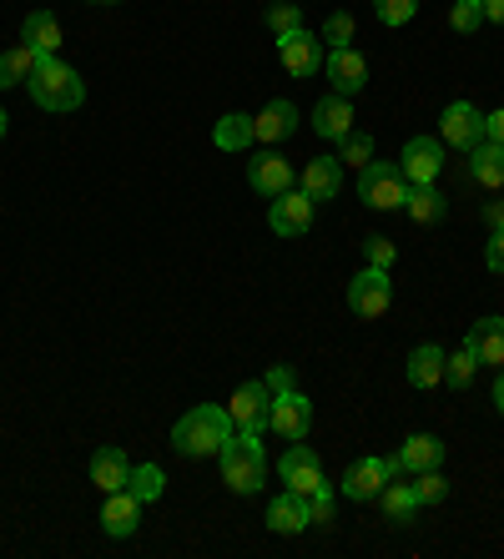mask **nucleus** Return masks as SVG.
<instances>
[{
    "instance_id": "1",
    "label": "nucleus",
    "mask_w": 504,
    "mask_h": 559,
    "mask_svg": "<svg viewBox=\"0 0 504 559\" xmlns=\"http://www.w3.org/2000/svg\"><path fill=\"white\" fill-rule=\"evenodd\" d=\"M237 433V424H233V414L222 404H197V408H187V414L177 418V429H172V449L177 454H187V459H212V454H222V443Z\"/></svg>"
},
{
    "instance_id": "2",
    "label": "nucleus",
    "mask_w": 504,
    "mask_h": 559,
    "mask_svg": "<svg viewBox=\"0 0 504 559\" xmlns=\"http://www.w3.org/2000/svg\"><path fill=\"white\" fill-rule=\"evenodd\" d=\"M26 92L40 111H77V106L86 102V81H81V71L66 66L61 56H40L26 81Z\"/></svg>"
},
{
    "instance_id": "3",
    "label": "nucleus",
    "mask_w": 504,
    "mask_h": 559,
    "mask_svg": "<svg viewBox=\"0 0 504 559\" xmlns=\"http://www.w3.org/2000/svg\"><path fill=\"white\" fill-rule=\"evenodd\" d=\"M218 464H222V484L233 495H258L262 484H268V459H262L258 433H233V439L222 443Z\"/></svg>"
},
{
    "instance_id": "4",
    "label": "nucleus",
    "mask_w": 504,
    "mask_h": 559,
    "mask_svg": "<svg viewBox=\"0 0 504 559\" xmlns=\"http://www.w3.org/2000/svg\"><path fill=\"white\" fill-rule=\"evenodd\" d=\"M359 197L363 207L374 212H394L403 207V197H409V177H403L399 162H368V167H359Z\"/></svg>"
},
{
    "instance_id": "5",
    "label": "nucleus",
    "mask_w": 504,
    "mask_h": 559,
    "mask_svg": "<svg viewBox=\"0 0 504 559\" xmlns=\"http://www.w3.org/2000/svg\"><path fill=\"white\" fill-rule=\"evenodd\" d=\"M278 479H283L293 495H303V499H308L313 489H324L328 479H324V459H318V449H308L303 439H293L283 449V459H278Z\"/></svg>"
},
{
    "instance_id": "6",
    "label": "nucleus",
    "mask_w": 504,
    "mask_h": 559,
    "mask_svg": "<svg viewBox=\"0 0 504 559\" xmlns=\"http://www.w3.org/2000/svg\"><path fill=\"white\" fill-rule=\"evenodd\" d=\"M268 408H272V389L268 378H247V383H237L233 399H227V414H233L237 433H258L268 429Z\"/></svg>"
},
{
    "instance_id": "7",
    "label": "nucleus",
    "mask_w": 504,
    "mask_h": 559,
    "mask_svg": "<svg viewBox=\"0 0 504 559\" xmlns=\"http://www.w3.org/2000/svg\"><path fill=\"white\" fill-rule=\"evenodd\" d=\"M388 479H399V468H394V459L363 454V459H353V464L343 468V495L359 499V504H368V499H378V489H384Z\"/></svg>"
},
{
    "instance_id": "8",
    "label": "nucleus",
    "mask_w": 504,
    "mask_h": 559,
    "mask_svg": "<svg viewBox=\"0 0 504 559\" xmlns=\"http://www.w3.org/2000/svg\"><path fill=\"white\" fill-rule=\"evenodd\" d=\"M268 429L278 433V439H308L313 429V404L303 399L297 389H283V393H272V408H268Z\"/></svg>"
},
{
    "instance_id": "9",
    "label": "nucleus",
    "mask_w": 504,
    "mask_h": 559,
    "mask_svg": "<svg viewBox=\"0 0 504 559\" xmlns=\"http://www.w3.org/2000/svg\"><path fill=\"white\" fill-rule=\"evenodd\" d=\"M399 167H403V177H409V187L439 182L444 142H439V136H409V142H403V152H399Z\"/></svg>"
},
{
    "instance_id": "10",
    "label": "nucleus",
    "mask_w": 504,
    "mask_h": 559,
    "mask_svg": "<svg viewBox=\"0 0 504 559\" xmlns=\"http://www.w3.org/2000/svg\"><path fill=\"white\" fill-rule=\"evenodd\" d=\"M388 302H394L388 267H363L359 277H349V308L359 312V318H384Z\"/></svg>"
},
{
    "instance_id": "11",
    "label": "nucleus",
    "mask_w": 504,
    "mask_h": 559,
    "mask_svg": "<svg viewBox=\"0 0 504 559\" xmlns=\"http://www.w3.org/2000/svg\"><path fill=\"white\" fill-rule=\"evenodd\" d=\"M439 142L454 152H469L474 142H484V111L474 102H449L439 117Z\"/></svg>"
},
{
    "instance_id": "12",
    "label": "nucleus",
    "mask_w": 504,
    "mask_h": 559,
    "mask_svg": "<svg viewBox=\"0 0 504 559\" xmlns=\"http://www.w3.org/2000/svg\"><path fill=\"white\" fill-rule=\"evenodd\" d=\"M313 207H318V202H313L303 187H288L283 197H272L268 227H272L278 237H303V233L313 227Z\"/></svg>"
},
{
    "instance_id": "13",
    "label": "nucleus",
    "mask_w": 504,
    "mask_h": 559,
    "mask_svg": "<svg viewBox=\"0 0 504 559\" xmlns=\"http://www.w3.org/2000/svg\"><path fill=\"white\" fill-rule=\"evenodd\" d=\"M278 61H283L293 76H313V71H324V40L303 26L288 31V36H278Z\"/></svg>"
},
{
    "instance_id": "14",
    "label": "nucleus",
    "mask_w": 504,
    "mask_h": 559,
    "mask_svg": "<svg viewBox=\"0 0 504 559\" xmlns=\"http://www.w3.org/2000/svg\"><path fill=\"white\" fill-rule=\"evenodd\" d=\"M247 187L258 197H283L288 187H293V162L288 156H278V152H258L253 162H247Z\"/></svg>"
},
{
    "instance_id": "15",
    "label": "nucleus",
    "mask_w": 504,
    "mask_h": 559,
    "mask_svg": "<svg viewBox=\"0 0 504 559\" xmlns=\"http://www.w3.org/2000/svg\"><path fill=\"white\" fill-rule=\"evenodd\" d=\"M324 71H328V81H333L338 96H359L363 86H368V61H363L353 46H338V51H328L324 56Z\"/></svg>"
},
{
    "instance_id": "16",
    "label": "nucleus",
    "mask_w": 504,
    "mask_h": 559,
    "mask_svg": "<svg viewBox=\"0 0 504 559\" xmlns=\"http://www.w3.org/2000/svg\"><path fill=\"white\" fill-rule=\"evenodd\" d=\"M293 127H297V106L288 102V96H272L258 117H253V142L278 146V142H288V136H293Z\"/></svg>"
},
{
    "instance_id": "17",
    "label": "nucleus",
    "mask_w": 504,
    "mask_h": 559,
    "mask_svg": "<svg viewBox=\"0 0 504 559\" xmlns=\"http://www.w3.org/2000/svg\"><path fill=\"white\" fill-rule=\"evenodd\" d=\"M378 509H384V520L394 524V530H409V524H414V514L424 509V504H419V495H414V479H409V474L388 479L384 489H378Z\"/></svg>"
},
{
    "instance_id": "18",
    "label": "nucleus",
    "mask_w": 504,
    "mask_h": 559,
    "mask_svg": "<svg viewBox=\"0 0 504 559\" xmlns=\"http://www.w3.org/2000/svg\"><path fill=\"white\" fill-rule=\"evenodd\" d=\"M444 464V439L439 433H409L403 449L394 454V468L399 474H424V468H439Z\"/></svg>"
},
{
    "instance_id": "19",
    "label": "nucleus",
    "mask_w": 504,
    "mask_h": 559,
    "mask_svg": "<svg viewBox=\"0 0 504 559\" xmlns=\"http://www.w3.org/2000/svg\"><path fill=\"white\" fill-rule=\"evenodd\" d=\"M297 187H303L313 202H333V197L343 192V162H338V156H313L308 167H303V177H297Z\"/></svg>"
},
{
    "instance_id": "20",
    "label": "nucleus",
    "mask_w": 504,
    "mask_h": 559,
    "mask_svg": "<svg viewBox=\"0 0 504 559\" xmlns=\"http://www.w3.org/2000/svg\"><path fill=\"white\" fill-rule=\"evenodd\" d=\"M137 524H142V499L131 495V489H117V495H106V504H102V530L112 534V539H131V534H137Z\"/></svg>"
},
{
    "instance_id": "21",
    "label": "nucleus",
    "mask_w": 504,
    "mask_h": 559,
    "mask_svg": "<svg viewBox=\"0 0 504 559\" xmlns=\"http://www.w3.org/2000/svg\"><path fill=\"white\" fill-rule=\"evenodd\" d=\"M91 484H96L102 495H117V489H127L131 484V459L121 454L117 443H106V449L91 454Z\"/></svg>"
},
{
    "instance_id": "22",
    "label": "nucleus",
    "mask_w": 504,
    "mask_h": 559,
    "mask_svg": "<svg viewBox=\"0 0 504 559\" xmlns=\"http://www.w3.org/2000/svg\"><path fill=\"white\" fill-rule=\"evenodd\" d=\"M313 131H318V136H328V142H343V136L353 131V102H349V96L328 92L324 102L313 106Z\"/></svg>"
},
{
    "instance_id": "23",
    "label": "nucleus",
    "mask_w": 504,
    "mask_h": 559,
    "mask_svg": "<svg viewBox=\"0 0 504 559\" xmlns=\"http://www.w3.org/2000/svg\"><path fill=\"white\" fill-rule=\"evenodd\" d=\"M268 530L272 534H303V530H313V520H308V499L303 495H293V489H283V495L268 504Z\"/></svg>"
},
{
    "instance_id": "24",
    "label": "nucleus",
    "mask_w": 504,
    "mask_h": 559,
    "mask_svg": "<svg viewBox=\"0 0 504 559\" xmlns=\"http://www.w3.org/2000/svg\"><path fill=\"white\" fill-rule=\"evenodd\" d=\"M444 358H449V353H444L439 343H419V348L409 353V368H403V373H409L414 389H439L444 383Z\"/></svg>"
},
{
    "instance_id": "25",
    "label": "nucleus",
    "mask_w": 504,
    "mask_h": 559,
    "mask_svg": "<svg viewBox=\"0 0 504 559\" xmlns=\"http://www.w3.org/2000/svg\"><path fill=\"white\" fill-rule=\"evenodd\" d=\"M465 156H469V182L504 187V146L500 142H474Z\"/></svg>"
},
{
    "instance_id": "26",
    "label": "nucleus",
    "mask_w": 504,
    "mask_h": 559,
    "mask_svg": "<svg viewBox=\"0 0 504 559\" xmlns=\"http://www.w3.org/2000/svg\"><path fill=\"white\" fill-rule=\"evenodd\" d=\"M465 343L479 353V368L504 364V318H479V323L465 333Z\"/></svg>"
},
{
    "instance_id": "27",
    "label": "nucleus",
    "mask_w": 504,
    "mask_h": 559,
    "mask_svg": "<svg viewBox=\"0 0 504 559\" xmlns=\"http://www.w3.org/2000/svg\"><path fill=\"white\" fill-rule=\"evenodd\" d=\"M403 212H409V222H419V227H434V222H444V212H449V197H444L434 182H429V187H409Z\"/></svg>"
},
{
    "instance_id": "28",
    "label": "nucleus",
    "mask_w": 504,
    "mask_h": 559,
    "mask_svg": "<svg viewBox=\"0 0 504 559\" xmlns=\"http://www.w3.org/2000/svg\"><path fill=\"white\" fill-rule=\"evenodd\" d=\"M21 40L40 56H56L61 51V21H56L51 11H31L26 21H21Z\"/></svg>"
},
{
    "instance_id": "29",
    "label": "nucleus",
    "mask_w": 504,
    "mask_h": 559,
    "mask_svg": "<svg viewBox=\"0 0 504 559\" xmlns=\"http://www.w3.org/2000/svg\"><path fill=\"white\" fill-rule=\"evenodd\" d=\"M40 51H31L26 40L21 46H11V51H0V92H11V86H26L31 71H36Z\"/></svg>"
},
{
    "instance_id": "30",
    "label": "nucleus",
    "mask_w": 504,
    "mask_h": 559,
    "mask_svg": "<svg viewBox=\"0 0 504 559\" xmlns=\"http://www.w3.org/2000/svg\"><path fill=\"white\" fill-rule=\"evenodd\" d=\"M212 146H218V152H247V146H253V117H247V111H227V117L212 127Z\"/></svg>"
},
{
    "instance_id": "31",
    "label": "nucleus",
    "mask_w": 504,
    "mask_h": 559,
    "mask_svg": "<svg viewBox=\"0 0 504 559\" xmlns=\"http://www.w3.org/2000/svg\"><path fill=\"white\" fill-rule=\"evenodd\" d=\"M474 373H479V353L469 348V343H459V348L444 358V383H449V389H469Z\"/></svg>"
},
{
    "instance_id": "32",
    "label": "nucleus",
    "mask_w": 504,
    "mask_h": 559,
    "mask_svg": "<svg viewBox=\"0 0 504 559\" xmlns=\"http://www.w3.org/2000/svg\"><path fill=\"white\" fill-rule=\"evenodd\" d=\"M131 495L142 499V504H152V499H162V489H167V474L156 464H137L131 468V484H127Z\"/></svg>"
},
{
    "instance_id": "33",
    "label": "nucleus",
    "mask_w": 504,
    "mask_h": 559,
    "mask_svg": "<svg viewBox=\"0 0 504 559\" xmlns=\"http://www.w3.org/2000/svg\"><path fill=\"white\" fill-rule=\"evenodd\" d=\"M353 31H359V21H353L349 11H328V21H324V46L328 51H338V46H353Z\"/></svg>"
},
{
    "instance_id": "34",
    "label": "nucleus",
    "mask_w": 504,
    "mask_h": 559,
    "mask_svg": "<svg viewBox=\"0 0 504 559\" xmlns=\"http://www.w3.org/2000/svg\"><path fill=\"white\" fill-rule=\"evenodd\" d=\"M409 479H414L419 504H444L449 499V479H444L439 468H424V474H409Z\"/></svg>"
},
{
    "instance_id": "35",
    "label": "nucleus",
    "mask_w": 504,
    "mask_h": 559,
    "mask_svg": "<svg viewBox=\"0 0 504 559\" xmlns=\"http://www.w3.org/2000/svg\"><path fill=\"white\" fill-rule=\"evenodd\" d=\"M338 162H349V167H368V162H374V136L349 131V136L338 142Z\"/></svg>"
},
{
    "instance_id": "36",
    "label": "nucleus",
    "mask_w": 504,
    "mask_h": 559,
    "mask_svg": "<svg viewBox=\"0 0 504 559\" xmlns=\"http://www.w3.org/2000/svg\"><path fill=\"white\" fill-rule=\"evenodd\" d=\"M449 26L459 31V36H474V31L484 26V5H479V0H454V5H449Z\"/></svg>"
},
{
    "instance_id": "37",
    "label": "nucleus",
    "mask_w": 504,
    "mask_h": 559,
    "mask_svg": "<svg viewBox=\"0 0 504 559\" xmlns=\"http://www.w3.org/2000/svg\"><path fill=\"white\" fill-rule=\"evenodd\" d=\"M262 21H268V31H272V36H288V31H297V26H303V11H297L293 0H272V5H268V15H262Z\"/></svg>"
},
{
    "instance_id": "38",
    "label": "nucleus",
    "mask_w": 504,
    "mask_h": 559,
    "mask_svg": "<svg viewBox=\"0 0 504 559\" xmlns=\"http://www.w3.org/2000/svg\"><path fill=\"white\" fill-rule=\"evenodd\" d=\"M374 15L378 21H384V26H409V21H414L419 15V0H374Z\"/></svg>"
},
{
    "instance_id": "39",
    "label": "nucleus",
    "mask_w": 504,
    "mask_h": 559,
    "mask_svg": "<svg viewBox=\"0 0 504 559\" xmlns=\"http://www.w3.org/2000/svg\"><path fill=\"white\" fill-rule=\"evenodd\" d=\"M308 520L318 524V530H333V484H324V489L308 495Z\"/></svg>"
},
{
    "instance_id": "40",
    "label": "nucleus",
    "mask_w": 504,
    "mask_h": 559,
    "mask_svg": "<svg viewBox=\"0 0 504 559\" xmlns=\"http://www.w3.org/2000/svg\"><path fill=\"white\" fill-rule=\"evenodd\" d=\"M359 248H363V262H368V267H394V258H399V248H394L388 237H363Z\"/></svg>"
},
{
    "instance_id": "41",
    "label": "nucleus",
    "mask_w": 504,
    "mask_h": 559,
    "mask_svg": "<svg viewBox=\"0 0 504 559\" xmlns=\"http://www.w3.org/2000/svg\"><path fill=\"white\" fill-rule=\"evenodd\" d=\"M484 267L504 277V227L500 233H490V242H484Z\"/></svg>"
},
{
    "instance_id": "42",
    "label": "nucleus",
    "mask_w": 504,
    "mask_h": 559,
    "mask_svg": "<svg viewBox=\"0 0 504 559\" xmlns=\"http://www.w3.org/2000/svg\"><path fill=\"white\" fill-rule=\"evenodd\" d=\"M268 389L272 393H283V389H297V373L288 364H278V368H268Z\"/></svg>"
},
{
    "instance_id": "43",
    "label": "nucleus",
    "mask_w": 504,
    "mask_h": 559,
    "mask_svg": "<svg viewBox=\"0 0 504 559\" xmlns=\"http://www.w3.org/2000/svg\"><path fill=\"white\" fill-rule=\"evenodd\" d=\"M484 142H500V146H504V106L484 117Z\"/></svg>"
},
{
    "instance_id": "44",
    "label": "nucleus",
    "mask_w": 504,
    "mask_h": 559,
    "mask_svg": "<svg viewBox=\"0 0 504 559\" xmlns=\"http://www.w3.org/2000/svg\"><path fill=\"white\" fill-rule=\"evenodd\" d=\"M484 227H490V233L504 227V202H484Z\"/></svg>"
},
{
    "instance_id": "45",
    "label": "nucleus",
    "mask_w": 504,
    "mask_h": 559,
    "mask_svg": "<svg viewBox=\"0 0 504 559\" xmlns=\"http://www.w3.org/2000/svg\"><path fill=\"white\" fill-rule=\"evenodd\" d=\"M484 5V21H494V26H504V0H479Z\"/></svg>"
},
{
    "instance_id": "46",
    "label": "nucleus",
    "mask_w": 504,
    "mask_h": 559,
    "mask_svg": "<svg viewBox=\"0 0 504 559\" xmlns=\"http://www.w3.org/2000/svg\"><path fill=\"white\" fill-rule=\"evenodd\" d=\"M494 408H500V418H504V368H500V378H494Z\"/></svg>"
},
{
    "instance_id": "47",
    "label": "nucleus",
    "mask_w": 504,
    "mask_h": 559,
    "mask_svg": "<svg viewBox=\"0 0 504 559\" xmlns=\"http://www.w3.org/2000/svg\"><path fill=\"white\" fill-rule=\"evenodd\" d=\"M5 131H11V117H5V106H0V136H5Z\"/></svg>"
},
{
    "instance_id": "48",
    "label": "nucleus",
    "mask_w": 504,
    "mask_h": 559,
    "mask_svg": "<svg viewBox=\"0 0 504 559\" xmlns=\"http://www.w3.org/2000/svg\"><path fill=\"white\" fill-rule=\"evenodd\" d=\"M96 5H117V0H96Z\"/></svg>"
}]
</instances>
